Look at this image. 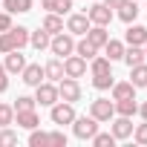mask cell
<instances>
[{
  "mask_svg": "<svg viewBox=\"0 0 147 147\" xmlns=\"http://www.w3.org/2000/svg\"><path fill=\"white\" fill-rule=\"evenodd\" d=\"M9 29H12V15L0 12V32H9Z\"/></svg>",
  "mask_w": 147,
  "mask_h": 147,
  "instance_id": "cell-39",
  "label": "cell"
},
{
  "mask_svg": "<svg viewBox=\"0 0 147 147\" xmlns=\"http://www.w3.org/2000/svg\"><path fill=\"white\" fill-rule=\"evenodd\" d=\"M58 98L61 101H69V104H75V101H81V84H78V78H61L58 81Z\"/></svg>",
  "mask_w": 147,
  "mask_h": 147,
  "instance_id": "cell-1",
  "label": "cell"
},
{
  "mask_svg": "<svg viewBox=\"0 0 147 147\" xmlns=\"http://www.w3.org/2000/svg\"><path fill=\"white\" fill-rule=\"evenodd\" d=\"M40 29H46L49 35H58V32H63V20H61L55 12H49V15L43 18V26H40Z\"/></svg>",
  "mask_w": 147,
  "mask_h": 147,
  "instance_id": "cell-23",
  "label": "cell"
},
{
  "mask_svg": "<svg viewBox=\"0 0 147 147\" xmlns=\"http://www.w3.org/2000/svg\"><path fill=\"white\" fill-rule=\"evenodd\" d=\"M35 101H38L40 107H52V104L58 101V84H52V81H40V84L35 87Z\"/></svg>",
  "mask_w": 147,
  "mask_h": 147,
  "instance_id": "cell-4",
  "label": "cell"
},
{
  "mask_svg": "<svg viewBox=\"0 0 147 147\" xmlns=\"http://www.w3.org/2000/svg\"><path fill=\"white\" fill-rule=\"evenodd\" d=\"M95 49H104V43L110 40V32H107V26H90L87 29V35H84Z\"/></svg>",
  "mask_w": 147,
  "mask_h": 147,
  "instance_id": "cell-11",
  "label": "cell"
},
{
  "mask_svg": "<svg viewBox=\"0 0 147 147\" xmlns=\"http://www.w3.org/2000/svg\"><path fill=\"white\" fill-rule=\"evenodd\" d=\"M113 104H115V113H118V115H127V118H133V115L138 113L136 95H133V98H121V101H113Z\"/></svg>",
  "mask_w": 147,
  "mask_h": 147,
  "instance_id": "cell-18",
  "label": "cell"
},
{
  "mask_svg": "<svg viewBox=\"0 0 147 147\" xmlns=\"http://www.w3.org/2000/svg\"><path fill=\"white\" fill-rule=\"evenodd\" d=\"M12 144H18V133L9 130V127H3V130H0V147H12Z\"/></svg>",
  "mask_w": 147,
  "mask_h": 147,
  "instance_id": "cell-33",
  "label": "cell"
},
{
  "mask_svg": "<svg viewBox=\"0 0 147 147\" xmlns=\"http://www.w3.org/2000/svg\"><path fill=\"white\" fill-rule=\"evenodd\" d=\"M3 9L9 15H15V12H32V0H3Z\"/></svg>",
  "mask_w": 147,
  "mask_h": 147,
  "instance_id": "cell-27",
  "label": "cell"
},
{
  "mask_svg": "<svg viewBox=\"0 0 147 147\" xmlns=\"http://www.w3.org/2000/svg\"><path fill=\"white\" fill-rule=\"evenodd\" d=\"M130 72H133V78H130V84L138 90V87H147V63L141 61V63H136V66H130Z\"/></svg>",
  "mask_w": 147,
  "mask_h": 147,
  "instance_id": "cell-19",
  "label": "cell"
},
{
  "mask_svg": "<svg viewBox=\"0 0 147 147\" xmlns=\"http://www.w3.org/2000/svg\"><path fill=\"white\" fill-rule=\"evenodd\" d=\"M87 72V61L81 55H66L63 58V75L66 78H81Z\"/></svg>",
  "mask_w": 147,
  "mask_h": 147,
  "instance_id": "cell-7",
  "label": "cell"
},
{
  "mask_svg": "<svg viewBox=\"0 0 147 147\" xmlns=\"http://www.w3.org/2000/svg\"><path fill=\"white\" fill-rule=\"evenodd\" d=\"M127 43L130 46H144L147 43V26H141V23H130L127 26Z\"/></svg>",
  "mask_w": 147,
  "mask_h": 147,
  "instance_id": "cell-10",
  "label": "cell"
},
{
  "mask_svg": "<svg viewBox=\"0 0 147 147\" xmlns=\"http://www.w3.org/2000/svg\"><path fill=\"white\" fill-rule=\"evenodd\" d=\"M69 9H72V0H55V9H52V12H55V15H66Z\"/></svg>",
  "mask_w": 147,
  "mask_h": 147,
  "instance_id": "cell-38",
  "label": "cell"
},
{
  "mask_svg": "<svg viewBox=\"0 0 147 147\" xmlns=\"http://www.w3.org/2000/svg\"><path fill=\"white\" fill-rule=\"evenodd\" d=\"M9 124H15V107L0 104V127H9Z\"/></svg>",
  "mask_w": 147,
  "mask_h": 147,
  "instance_id": "cell-32",
  "label": "cell"
},
{
  "mask_svg": "<svg viewBox=\"0 0 147 147\" xmlns=\"http://www.w3.org/2000/svg\"><path fill=\"white\" fill-rule=\"evenodd\" d=\"M66 29H69V35H87V29H90V18H87V15H69Z\"/></svg>",
  "mask_w": 147,
  "mask_h": 147,
  "instance_id": "cell-13",
  "label": "cell"
},
{
  "mask_svg": "<svg viewBox=\"0 0 147 147\" xmlns=\"http://www.w3.org/2000/svg\"><path fill=\"white\" fill-rule=\"evenodd\" d=\"M20 78H23V84L38 87L46 75H43V66H40V63H26V66H23V72H20Z\"/></svg>",
  "mask_w": 147,
  "mask_h": 147,
  "instance_id": "cell-9",
  "label": "cell"
},
{
  "mask_svg": "<svg viewBox=\"0 0 147 147\" xmlns=\"http://www.w3.org/2000/svg\"><path fill=\"white\" fill-rule=\"evenodd\" d=\"M113 136H115V141L130 138V136H133V121H130L127 115H118V118L113 121Z\"/></svg>",
  "mask_w": 147,
  "mask_h": 147,
  "instance_id": "cell-12",
  "label": "cell"
},
{
  "mask_svg": "<svg viewBox=\"0 0 147 147\" xmlns=\"http://www.w3.org/2000/svg\"><path fill=\"white\" fill-rule=\"evenodd\" d=\"M15 49V43H12V38H9V32H3V35H0V52H12Z\"/></svg>",
  "mask_w": 147,
  "mask_h": 147,
  "instance_id": "cell-37",
  "label": "cell"
},
{
  "mask_svg": "<svg viewBox=\"0 0 147 147\" xmlns=\"http://www.w3.org/2000/svg\"><path fill=\"white\" fill-rule=\"evenodd\" d=\"M144 55H147V43H144Z\"/></svg>",
  "mask_w": 147,
  "mask_h": 147,
  "instance_id": "cell-44",
  "label": "cell"
},
{
  "mask_svg": "<svg viewBox=\"0 0 147 147\" xmlns=\"http://www.w3.org/2000/svg\"><path fill=\"white\" fill-rule=\"evenodd\" d=\"M115 81H113V72H104V75H92V87L95 90H110Z\"/></svg>",
  "mask_w": 147,
  "mask_h": 147,
  "instance_id": "cell-30",
  "label": "cell"
},
{
  "mask_svg": "<svg viewBox=\"0 0 147 147\" xmlns=\"http://www.w3.org/2000/svg\"><path fill=\"white\" fill-rule=\"evenodd\" d=\"M90 141H92L95 147H113V144H115V136H113V133H95Z\"/></svg>",
  "mask_w": 147,
  "mask_h": 147,
  "instance_id": "cell-31",
  "label": "cell"
},
{
  "mask_svg": "<svg viewBox=\"0 0 147 147\" xmlns=\"http://www.w3.org/2000/svg\"><path fill=\"white\" fill-rule=\"evenodd\" d=\"M49 144H55V147H66V133H61V130L49 133Z\"/></svg>",
  "mask_w": 147,
  "mask_h": 147,
  "instance_id": "cell-36",
  "label": "cell"
},
{
  "mask_svg": "<svg viewBox=\"0 0 147 147\" xmlns=\"http://www.w3.org/2000/svg\"><path fill=\"white\" fill-rule=\"evenodd\" d=\"M43 75H46L52 84H58V81L63 78V61H61V58H52V61L43 66Z\"/></svg>",
  "mask_w": 147,
  "mask_h": 147,
  "instance_id": "cell-16",
  "label": "cell"
},
{
  "mask_svg": "<svg viewBox=\"0 0 147 147\" xmlns=\"http://www.w3.org/2000/svg\"><path fill=\"white\" fill-rule=\"evenodd\" d=\"M6 72H23V66H26V58L20 55V49H12V52H6Z\"/></svg>",
  "mask_w": 147,
  "mask_h": 147,
  "instance_id": "cell-15",
  "label": "cell"
},
{
  "mask_svg": "<svg viewBox=\"0 0 147 147\" xmlns=\"http://www.w3.org/2000/svg\"><path fill=\"white\" fill-rule=\"evenodd\" d=\"M40 6H43L46 12H52V9H55V0H40Z\"/></svg>",
  "mask_w": 147,
  "mask_h": 147,
  "instance_id": "cell-41",
  "label": "cell"
},
{
  "mask_svg": "<svg viewBox=\"0 0 147 147\" xmlns=\"http://www.w3.org/2000/svg\"><path fill=\"white\" fill-rule=\"evenodd\" d=\"M90 115H92L95 121H110V118L115 115V104H113L110 98H95V101L90 104Z\"/></svg>",
  "mask_w": 147,
  "mask_h": 147,
  "instance_id": "cell-6",
  "label": "cell"
},
{
  "mask_svg": "<svg viewBox=\"0 0 147 147\" xmlns=\"http://www.w3.org/2000/svg\"><path fill=\"white\" fill-rule=\"evenodd\" d=\"M87 18H90V23H95V26H110V20H113V9H110L107 3H95V6H90Z\"/></svg>",
  "mask_w": 147,
  "mask_h": 147,
  "instance_id": "cell-8",
  "label": "cell"
},
{
  "mask_svg": "<svg viewBox=\"0 0 147 147\" xmlns=\"http://www.w3.org/2000/svg\"><path fill=\"white\" fill-rule=\"evenodd\" d=\"M9 90V78H6V66L0 63V92H6Z\"/></svg>",
  "mask_w": 147,
  "mask_h": 147,
  "instance_id": "cell-40",
  "label": "cell"
},
{
  "mask_svg": "<svg viewBox=\"0 0 147 147\" xmlns=\"http://www.w3.org/2000/svg\"><path fill=\"white\" fill-rule=\"evenodd\" d=\"M49 144V133H43V130H32V136H29V147H46Z\"/></svg>",
  "mask_w": 147,
  "mask_h": 147,
  "instance_id": "cell-29",
  "label": "cell"
},
{
  "mask_svg": "<svg viewBox=\"0 0 147 147\" xmlns=\"http://www.w3.org/2000/svg\"><path fill=\"white\" fill-rule=\"evenodd\" d=\"M104 3H107V6H110V9H118V6H121V3H124V0H104Z\"/></svg>",
  "mask_w": 147,
  "mask_h": 147,
  "instance_id": "cell-42",
  "label": "cell"
},
{
  "mask_svg": "<svg viewBox=\"0 0 147 147\" xmlns=\"http://www.w3.org/2000/svg\"><path fill=\"white\" fill-rule=\"evenodd\" d=\"M104 72H113V61L104 55V58H92V75H104Z\"/></svg>",
  "mask_w": 147,
  "mask_h": 147,
  "instance_id": "cell-28",
  "label": "cell"
},
{
  "mask_svg": "<svg viewBox=\"0 0 147 147\" xmlns=\"http://www.w3.org/2000/svg\"><path fill=\"white\" fill-rule=\"evenodd\" d=\"M133 138H136V144H147V121L133 130Z\"/></svg>",
  "mask_w": 147,
  "mask_h": 147,
  "instance_id": "cell-35",
  "label": "cell"
},
{
  "mask_svg": "<svg viewBox=\"0 0 147 147\" xmlns=\"http://www.w3.org/2000/svg\"><path fill=\"white\" fill-rule=\"evenodd\" d=\"M75 121V107H72L69 101H55L52 104V124H58V127H63V124H72Z\"/></svg>",
  "mask_w": 147,
  "mask_h": 147,
  "instance_id": "cell-5",
  "label": "cell"
},
{
  "mask_svg": "<svg viewBox=\"0 0 147 147\" xmlns=\"http://www.w3.org/2000/svg\"><path fill=\"white\" fill-rule=\"evenodd\" d=\"M9 38H12L15 49H23V46L29 43V29H26V26H12V29H9Z\"/></svg>",
  "mask_w": 147,
  "mask_h": 147,
  "instance_id": "cell-21",
  "label": "cell"
},
{
  "mask_svg": "<svg viewBox=\"0 0 147 147\" xmlns=\"http://www.w3.org/2000/svg\"><path fill=\"white\" fill-rule=\"evenodd\" d=\"M118 18H121L124 23H133V20L138 18V6H136V0H124V3L118 6Z\"/></svg>",
  "mask_w": 147,
  "mask_h": 147,
  "instance_id": "cell-20",
  "label": "cell"
},
{
  "mask_svg": "<svg viewBox=\"0 0 147 147\" xmlns=\"http://www.w3.org/2000/svg\"><path fill=\"white\" fill-rule=\"evenodd\" d=\"M49 40H52V35H49L46 29H38V32H32V35H29V43H32L38 52H40V49H46V46H49Z\"/></svg>",
  "mask_w": 147,
  "mask_h": 147,
  "instance_id": "cell-24",
  "label": "cell"
},
{
  "mask_svg": "<svg viewBox=\"0 0 147 147\" xmlns=\"http://www.w3.org/2000/svg\"><path fill=\"white\" fill-rule=\"evenodd\" d=\"M138 113H141V118H144V121H147V101H144V104H141V107H138Z\"/></svg>",
  "mask_w": 147,
  "mask_h": 147,
  "instance_id": "cell-43",
  "label": "cell"
},
{
  "mask_svg": "<svg viewBox=\"0 0 147 147\" xmlns=\"http://www.w3.org/2000/svg\"><path fill=\"white\" fill-rule=\"evenodd\" d=\"M72 133L87 141V138H92V136L98 133V121H95L92 115H81V118L75 115V121H72Z\"/></svg>",
  "mask_w": 147,
  "mask_h": 147,
  "instance_id": "cell-3",
  "label": "cell"
},
{
  "mask_svg": "<svg viewBox=\"0 0 147 147\" xmlns=\"http://www.w3.org/2000/svg\"><path fill=\"white\" fill-rule=\"evenodd\" d=\"M104 52H107V58H110V61H121V55H124V43L110 38V40L104 43Z\"/></svg>",
  "mask_w": 147,
  "mask_h": 147,
  "instance_id": "cell-26",
  "label": "cell"
},
{
  "mask_svg": "<svg viewBox=\"0 0 147 147\" xmlns=\"http://www.w3.org/2000/svg\"><path fill=\"white\" fill-rule=\"evenodd\" d=\"M15 121H18V127H23V130H35V127L40 124V118H38L35 110H20V113H15Z\"/></svg>",
  "mask_w": 147,
  "mask_h": 147,
  "instance_id": "cell-14",
  "label": "cell"
},
{
  "mask_svg": "<svg viewBox=\"0 0 147 147\" xmlns=\"http://www.w3.org/2000/svg\"><path fill=\"white\" fill-rule=\"evenodd\" d=\"M49 49H52L58 58H66V55L75 52V40H72V35H66V32H58V35H52Z\"/></svg>",
  "mask_w": 147,
  "mask_h": 147,
  "instance_id": "cell-2",
  "label": "cell"
},
{
  "mask_svg": "<svg viewBox=\"0 0 147 147\" xmlns=\"http://www.w3.org/2000/svg\"><path fill=\"white\" fill-rule=\"evenodd\" d=\"M147 55H144V49L141 46H130V49H124V55H121V61L127 63V66H136V63H141Z\"/></svg>",
  "mask_w": 147,
  "mask_h": 147,
  "instance_id": "cell-22",
  "label": "cell"
},
{
  "mask_svg": "<svg viewBox=\"0 0 147 147\" xmlns=\"http://www.w3.org/2000/svg\"><path fill=\"white\" fill-rule=\"evenodd\" d=\"M110 90H113V101H121V98H133V95H136V87H133L130 81H118V84H113Z\"/></svg>",
  "mask_w": 147,
  "mask_h": 147,
  "instance_id": "cell-17",
  "label": "cell"
},
{
  "mask_svg": "<svg viewBox=\"0 0 147 147\" xmlns=\"http://www.w3.org/2000/svg\"><path fill=\"white\" fill-rule=\"evenodd\" d=\"M35 98L32 95H18V101H15V113H20V110H35Z\"/></svg>",
  "mask_w": 147,
  "mask_h": 147,
  "instance_id": "cell-34",
  "label": "cell"
},
{
  "mask_svg": "<svg viewBox=\"0 0 147 147\" xmlns=\"http://www.w3.org/2000/svg\"><path fill=\"white\" fill-rule=\"evenodd\" d=\"M75 55H81L84 61H92V58L98 55V49H95V46H92V43L84 38V40H78V43H75Z\"/></svg>",
  "mask_w": 147,
  "mask_h": 147,
  "instance_id": "cell-25",
  "label": "cell"
}]
</instances>
